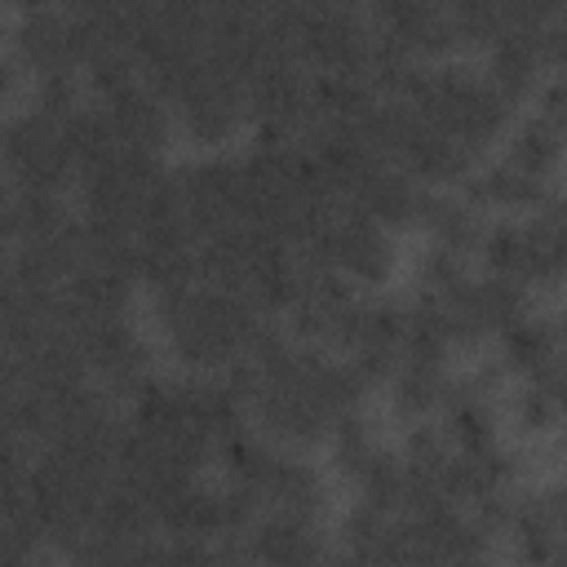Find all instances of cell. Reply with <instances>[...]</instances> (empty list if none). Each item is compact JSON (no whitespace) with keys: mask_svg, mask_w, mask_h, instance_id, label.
<instances>
[{"mask_svg":"<svg viewBox=\"0 0 567 567\" xmlns=\"http://www.w3.org/2000/svg\"><path fill=\"white\" fill-rule=\"evenodd\" d=\"M22 71H27V66H22L13 53H9V58H0V111L22 93Z\"/></svg>","mask_w":567,"mask_h":567,"instance_id":"7a4b0ae2","label":"cell"},{"mask_svg":"<svg viewBox=\"0 0 567 567\" xmlns=\"http://www.w3.org/2000/svg\"><path fill=\"white\" fill-rule=\"evenodd\" d=\"M554 159H558V120H549V115L536 111L532 124L518 128V137L509 146V164L527 168L532 177H545L554 168Z\"/></svg>","mask_w":567,"mask_h":567,"instance_id":"6da1fadb","label":"cell"},{"mask_svg":"<svg viewBox=\"0 0 567 567\" xmlns=\"http://www.w3.org/2000/svg\"><path fill=\"white\" fill-rule=\"evenodd\" d=\"M9 4H18L22 13H35V9H49V0H9Z\"/></svg>","mask_w":567,"mask_h":567,"instance_id":"3957f363","label":"cell"}]
</instances>
